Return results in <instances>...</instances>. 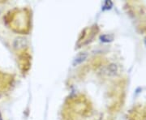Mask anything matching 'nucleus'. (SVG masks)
Returning <instances> with one entry per match:
<instances>
[{
  "label": "nucleus",
  "mask_w": 146,
  "mask_h": 120,
  "mask_svg": "<svg viewBox=\"0 0 146 120\" xmlns=\"http://www.w3.org/2000/svg\"><path fill=\"white\" fill-rule=\"evenodd\" d=\"M0 120H3V116H2V115H1V112H0Z\"/></svg>",
  "instance_id": "1"
}]
</instances>
